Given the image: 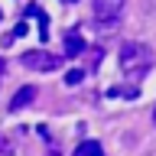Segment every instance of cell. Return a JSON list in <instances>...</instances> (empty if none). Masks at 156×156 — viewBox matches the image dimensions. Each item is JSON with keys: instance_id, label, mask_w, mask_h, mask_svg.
I'll return each instance as SVG.
<instances>
[{"instance_id": "4", "label": "cell", "mask_w": 156, "mask_h": 156, "mask_svg": "<svg viewBox=\"0 0 156 156\" xmlns=\"http://www.w3.org/2000/svg\"><path fill=\"white\" fill-rule=\"evenodd\" d=\"M33 101H36V85H23L16 94L10 98V111H23V107H29Z\"/></svg>"}, {"instance_id": "1", "label": "cell", "mask_w": 156, "mask_h": 156, "mask_svg": "<svg viewBox=\"0 0 156 156\" xmlns=\"http://www.w3.org/2000/svg\"><path fill=\"white\" fill-rule=\"evenodd\" d=\"M153 68V52L143 42H124L120 46V72H124L130 81H140V78L150 75Z\"/></svg>"}, {"instance_id": "2", "label": "cell", "mask_w": 156, "mask_h": 156, "mask_svg": "<svg viewBox=\"0 0 156 156\" xmlns=\"http://www.w3.org/2000/svg\"><path fill=\"white\" fill-rule=\"evenodd\" d=\"M124 13V0H94V23L101 26H117Z\"/></svg>"}, {"instance_id": "7", "label": "cell", "mask_w": 156, "mask_h": 156, "mask_svg": "<svg viewBox=\"0 0 156 156\" xmlns=\"http://www.w3.org/2000/svg\"><path fill=\"white\" fill-rule=\"evenodd\" d=\"M81 81H85V72H81V68H72V72L65 75V85H72V88L81 85Z\"/></svg>"}, {"instance_id": "10", "label": "cell", "mask_w": 156, "mask_h": 156, "mask_svg": "<svg viewBox=\"0 0 156 156\" xmlns=\"http://www.w3.org/2000/svg\"><path fill=\"white\" fill-rule=\"evenodd\" d=\"M65 3H78V0H65Z\"/></svg>"}, {"instance_id": "9", "label": "cell", "mask_w": 156, "mask_h": 156, "mask_svg": "<svg viewBox=\"0 0 156 156\" xmlns=\"http://www.w3.org/2000/svg\"><path fill=\"white\" fill-rule=\"evenodd\" d=\"M0 72H3V58H0Z\"/></svg>"}, {"instance_id": "11", "label": "cell", "mask_w": 156, "mask_h": 156, "mask_svg": "<svg viewBox=\"0 0 156 156\" xmlns=\"http://www.w3.org/2000/svg\"><path fill=\"white\" fill-rule=\"evenodd\" d=\"M153 117H156V114H153Z\"/></svg>"}, {"instance_id": "5", "label": "cell", "mask_w": 156, "mask_h": 156, "mask_svg": "<svg viewBox=\"0 0 156 156\" xmlns=\"http://www.w3.org/2000/svg\"><path fill=\"white\" fill-rule=\"evenodd\" d=\"M85 52V39H81V33L78 29H72V33H65V55L68 58H75Z\"/></svg>"}, {"instance_id": "6", "label": "cell", "mask_w": 156, "mask_h": 156, "mask_svg": "<svg viewBox=\"0 0 156 156\" xmlns=\"http://www.w3.org/2000/svg\"><path fill=\"white\" fill-rule=\"evenodd\" d=\"M75 156H104V146L98 143V140H85V143H78Z\"/></svg>"}, {"instance_id": "8", "label": "cell", "mask_w": 156, "mask_h": 156, "mask_svg": "<svg viewBox=\"0 0 156 156\" xmlns=\"http://www.w3.org/2000/svg\"><path fill=\"white\" fill-rule=\"evenodd\" d=\"M0 156H13V140L0 133Z\"/></svg>"}, {"instance_id": "3", "label": "cell", "mask_w": 156, "mask_h": 156, "mask_svg": "<svg viewBox=\"0 0 156 156\" xmlns=\"http://www.w3.org/2000/svg\"><path fill=\"white\" fill-rule=\"evenodd\" d=\"M23 65L33 72H55L62 65V58L52 52H42V49H29V52H23Z\"/></svg>"}]
</instances>
